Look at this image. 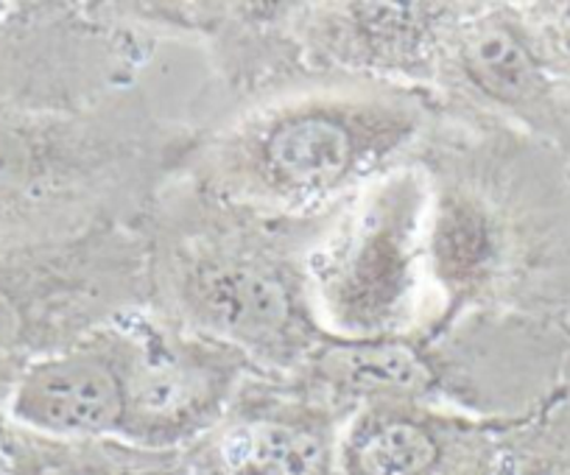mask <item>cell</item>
<instances>
[{"label":"cell","instance_id":"obj_14","mask_svg":"<svg viewBox=\"0 0 570 475\" xmlns=\"http://www.w3.org/2000/svg\"><path fill=\"white\" fill-rule=\"evenodd\" d=\"M520 12L548 73L570 85V0L520 3Z\"/></svg>","mask_w":570,"mask_h":475},{"label":"cell","instance_id":"obj_8","mask_svg":"<svg viewBox=\"0 0 570 475\" xmlns=\"http://www.w3.org/2000/svg\"><path fill=\"white\" fill-rule=\"evenodd\" d=\"M462 0H320L297 7V37L314 73L434 90Z\"/></svg>","mask_w":570,"mask_h":475},{"label":"cell","instance_id":"obj_3","mask_svg":"<svg viewBox=\"0 0 570 475\" xmlns=\"http://www.w3.org/2000/svg\"><path fill=\"white\" fill-rule=\"evenodd\" d=\"M436 112L434 90L305 76L199 129L183 177L261 210H325L409 160Z\"/></svg>","mask_w":570,"mask_h":475},{"label":"cell","instance_id":"obj_12","mask_svg":"<svg viewBox=\"0 0 570 475\" xmlns=\"http://www.w3.org/2000/svg\"><path fill=\"white\" fill-rule=\"evenodd\" d=\"M14 475H190V464L185 451H146L118 436L51 439L18 428Z\"/></svg>","mask_w":570,"mask_h":475},{"label":"cell","instance_id":"obj_13","mask_svg":"<svg viewBox=\"0 0 570 475\" xmlns=\"http://www.w3.org/2000/svg\"><path fill=\"white\" fill-rule=\"evenodd\" d=\"M490 475H570V364L540 406L503 423Z\"/></svg>","mask_w":570,"mask_h":475},{"label":"cell","instance_id":"obj_10","mask_svg":"<svg viewBox=\"0 0 570 475\" xmlns=\"http://www.w3.org/2000/svg\"><path fill=\"white\" fill-rule=\"evenodd\" d=\"M129 316L109 321L20 369L7 417L51 439L118 436L131 367Z\"/></svg>","mask_w":570,"mask_h":475},{"label":"cell","instance_id":"obj_15","mask_svg":"<svg viewBox=\"0 0 570 475\" xmlns=\"http://www.w3.org/2000/svg\"><path fill=\"white\" fill-rule=\"evenodd\" d=\"M18 462V428L7 414H0V475H14Z\"/></svg>","mask_w":570,"mask_h":475},{"label":"cell","instance_id":"obj_4","mask_svg":"<svg viewBox=\"0 0 570 475\" xmlns=\"http://www.w3.org/2000/svg\"><path fill=\"white\" fill-rule=\"evenodd\" d=\"M311 294L333 338L416 333L431 308L428 182L411 160L355 190L311 258Z\"/></svg>","mask_w":570,"mask_h":475},{"label":"cell","instance_id":"obj_16","mask_svg":"<svg viewBox=\"0 0 570 475\" xmlns=\"http://www.w3.org/2000/svg\"><path fill=\"white\" fill-rule=\"evenodd\" d=\"M190 475H222V473H216V469H207V467H194V464H190Z\"/></svg>","mask_w":570,"mask_h":475},{"label":"cell","instance_id":"obj_9","mask_svg":"<svg viewBox=\"0 0 570 475\" xmlns=\"http://www.w3.org/2000/svg\"><path fill=\"white\" fill-rule=\"evenodd\" d=\"M347 417L299 380L255 373L222 423L185 456L222 475H342L338 445Z\"/></svg>","mask_w":570,"mask_h":475},{"label":"cell","instance_id":"obj_1","mask_svg":"<svg viewBox=\"0 0 570 475\" xmlns=\"http://www.w3.org/2000/svg\"><path fill=\"white\" fill-rule=\"evenodd\" d=\"M411 162L428 182L431 308L420 333L470 314L570 319V160L440 103Z\"/></svg>","mask_w":570,"mask_h":475},{"label":"cell","instance_id":"obj_11","mask_svg":"<svg viewBox=\"0 0 570 475\" xmlns=\"http://www.w3.org/2000/svg\"><path fill=\"white\" fill-rule=\"evenodd\" d=\"M507 419L428 400H370L347 417L342 475H490Z\"/></svg>","mask_w":570,"mask_h":475},{"label":"cell","instance_id":"obj_2","mask_svg":"<svg viewBox=\"0 0 570 475\" xmlns=\"http://www.w3.org/2000/svg\"><path fill=\"white\" fill-rule=\"evenodd\" d=\"M342 205L272 212L177 177L135 227L146 253V308L288 378L331 338L314 308L311 258Z\"/></svg>","mask_w":570,"mask_h":475},{"label":"cell","instance_id":"obj_17","mask_svg":"<svg viewBox=\"0 0 570 475\" xmlns=\"http://www.w3.org/2000/svg\"><path fill=\"white\" fill-rule=\"evenodd\" d=\"M7 12H9V7H7V3H0V20L7 18Z\"/></svg>","mask_w":570,"mask_h":475},{"label":"cell","instance_id":"obj_5","mask_svg":"<svg viewBox=\"0 0 570 475\" xmlns=\"http://www.w3.org/2000/svg\"><path fill=\"white\" fill-rule=\"evenodd\" d=\"M131 367L118 439L146 451H188L261 369L240 349L185 330L149 308L129 314Z\"/></svg>","mask_w":570,"mask_h":475},{"label":"cell","instance_id":"obj_7","mask_svg":"<svg viewBox=\"0 0 570 475\" xmlns=\"http://www.w3.org/2000/svg\"><path fill=\"white\" fill-rule=\"evenodd\" d=\"M434 92L442 107L520 129L570 160V85L546 70L520 3H470L448 37Z\"/></svg>","mask_w":570,"mask_h":475},{"label":"cell","instance_id":"obj_6","mask_svg":"<svg viewBox=\"0 0 570 475\" xmlns=\"http://www.w3.org/2000/svg\"><path fill=\"white\" fill-rule=\"evenodd\" d=\"M297 7L285 0H124L126 12L163 42H194L205 53L210 81L188 118L196 129L314 76L297 37Z\"/></svg>","mask_w":570,"mask_h":475}]
</instances>
